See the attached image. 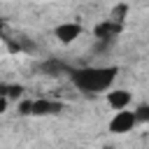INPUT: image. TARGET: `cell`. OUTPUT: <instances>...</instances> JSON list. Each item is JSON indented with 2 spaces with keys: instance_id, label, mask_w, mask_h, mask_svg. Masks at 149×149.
<instances>
[{
  "instance_id": "52a82bcc",
  "label": "cell",
  "mask_w": 149,
  "mask_h": 149,
  "mask_svg": "<svg viewBox=\"0 0 149 149\" xmlns=\"http://www.w3.org/2000/svg\"><path fill=\"white\" fill-rule=\"evenodd\" d=\"M23 95V86L19 84H0V98H21Z\"/></svg>"
},
{
  "instance_id": "30bf717a",
  "label": "cell",
  "mask_w": 149,
  "mask_h": 149,
  "mask_svg": "<svg viewBox=\"0 0 149 149\" xmlns=\"http://www.w3.org/2000/svg\"><path fill=\"white\" fill-rule=\"evenodd\" d=\"M133 114H135V121H142V123L149 121V107H147V105H140Z\"/></svg>"
},
{
  "instance_id": "277c9868",
  "label": "cell",
  "mask_w": 149,
  "mask_h": 149,
  "mask_svg": "<svg viewBox=\"0 0 149 149\" xmlns=\"http://www.w3.org/2000/svg\"><path fill=\"white\" fill-rule=\"evenodd\" d=\"M79 35H81V26L74 23V21H65V23H58V26H56V37H58V42H63V44L74 42Z\"/></svg>"
},
{
  "instance_id": "5bb4252c",
  "label": "cell",
  "mask_w": 149,
  "mask_h": 149,
  "mask_svg": "<svg viewBox=\"0 0 149 149\" xmlns=\"http://www.w3.org/2000/svg\"><path fill=\"white\" fill-rule=\"evenodd\" d=\"M105 149H114V147H105Z\"/></svg>"
},
{
  "instance_id": "9c48e42d",
  "label": "cell",
  "mask_w": 149,
  "mask_h": 149,
  "mask_svg": "<svg viewBox=\"0 0 149 149\" xmlns=\"http://www.w3.org/2000/svg\"><path fill=\"white\" fill-rule=\"evenodd\" d=\"M126 5H116L114 9H112V16H109V21H116V23H123V16H126Z\"/></svg>"
},
{
  "instance_id": "8fae6325",
  "label": "cell",
  "mask_w": 149,
  "mask_h": 149,
  "mask_svg": "<svg viewBox=\"0 0 149 149\" xmlns=\"http://www.w3.org/2000/svg\"><path fill=\"white\" fill-rule=\"evenodd\" d=\"M19 114H23V116L30 114V100H23V102L19 105Z\"/></svg>"
},
{
  "instance_id": "8992f818",
  "label": "cell",
  "mask_w": 149,
  "mask_h": 149,
  "mask_svg": "<svg viewBox=\"0 0 149 149\" xmlns=\"http://www.w3.org/2000/svg\"><path fill=\"white\" fill-rule=\"evenodd\" d=\"M107 102H109V107H114V109H126L128 105H130V91H126V88H114V91H109L107 93Z\"/></svg>"
},
{
  "instance_id": "5b68a950",
  "label": "cell",
  "mask_w": 149,
  "mask_h": 149,
  "mask_svg": "<svg viewBox=\"0 0 149 149\" xmlns=\"http://www.w3.org/2000/svg\"><path fill=\"white\" fill-rule=\"evenodd\" d=\"M61 109H63V105L56 102V100H44V98H40V100H30V114H37V116L58 114Z\"/></svg>"
},
{
  "instance_id": "7c38bea8",
  "label": "cell",
  "mask_w": 149,
  "mask_h": 149,
  "mask_svg": "<svg viewBox=\"0 0 149 149\" xmlns=\"http://www.w3.org/2000/svg\"><path fill=\"white\" fill-rule=\"evenodd\" d=\"M5 109H7V100H5V98H0V112H5Z\"/></svg>"
},
{
  "instance_id": "4fadbf2b",
  "label": "cell",
  "mask_w": 149,
  "mask_h": 149,
  "mask_svg": "<svg viewBox=\"0 0 149 149\" xmlns=\"http://www.w3.org/2000/svg\"><path fill=\"white\" fill-rule=\"evenodd\" d=\"M2 28H5V21H2V19H0V33H2Z\"/></svg>"
},
{
  "instance_id": "6da1fadb",
  "label": "cell",
  "mask_w": 149,
  "mask_h": 149,
  "mask_svg": "<svg viewBox=\"0 0 149 149\" xmlns=\"http://www.w3.org/2000/svg\"><path fill=\"white\" fill-rule=\"evenodd\" d=\"M116 68H79L72 70V81L79 91H84L86 95H95L100 91H109V86L116 79Z\"/></svg>"
},
{
  "instance_id": "7a4b0ae2",
  "label": "cell",
  "mask_w": 149,
  "mask_h": 149,
  "mask_svg": "<svg viewBox=\"0 0 149 149\" xmlns=\"http://www.w3.org/2000/svg\"><path fill=\"white\" fill-rule=\"evenodd\" d=\"M121 30H123V23H116V21H109V19H105V21H100L98 26H95V37L102 42V44H109V42H114L119 35H121Z\"/></svg>"
},
{
  "instance_id": "3957f363",
  "label": "cell",
  "mask_w": 149,
  "mask_h": 149,
  "mask_svg": "<svg viewBox=\"0 0 149 149\" xmlns=\"http://www.w3.org/2000/svg\"><path fill=\"white\" fill-rule=\"evenodd\" d=\"M135 123H137V121H135V114L128 112V109H121V112H116V114L112 116V121H109V130L116 133V135H121V133L133 130Z\"/></svg>"
},
{
  "instance_id": "ba28073f",
  "label": "cell",
  "mask_w": 149,
  "mask_h": 149,
  "mask_svg": "<svg viewBox=\"0 0 149 149\" xmlns=\"http://www.w3.org/2000/svg\"><path fill=\"white\" fill-rule=\"evenodd\" d=\"M42 70H44V72H51V74H56V72L65 70V65H63L61 61H54V58H51V61H47V63L42 65Z\"/></svg>"
}]
</instances>
